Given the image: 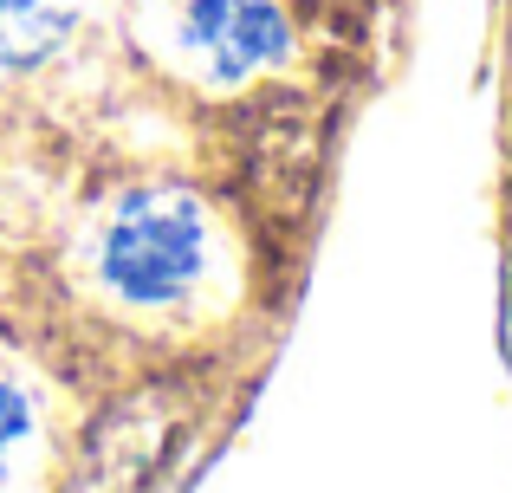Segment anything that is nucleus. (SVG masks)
<instances>
[{
	"mask_svg": "<svg viewBox=\"0 0 512 493\" xmlns=\"http://www.w3.org/2000/svg\"><path fill=\"white\" fill-rule=\"evenodd\" d=\"M208 266V215L182 189H143L111 215L98 273L130 305H175L195 292Z\"/></svg>",
	"mask_w": 512,
	"mask_h": 493,
	"instance_id": "obj_1",
	"label": "nucleus"
},
{
	"mask_svg": "<svg viewBox=\"0 0 512 493\" xmlns=\"http://www.w3.org/2000/svg\"><path fill=\"white\" fill-rule=\"evenodd\" d=\"M85 0H0V78L39 72L78 33Z\"/></svg>",
	"mask_w": 512,
	"mask_h": 493,
	"instance_id": "obj_3",
	"label": "nucleus"
},
{
	"mask_svg": "<svg viewBox=\"0 0 512 493\" xmlns=\"http://www.w3.org/2000/svg\"><path fill=\"white\" fill-rule=\"evenodd\" d=\"M182 46L214 78H253L286 59L292 20L279 0H188L182 7Z\"/></svg>",
	"mask_w": 512,
	"mask_h": 493,
	"instance_id": "obj_2",
	"label": "nucleus"
},
{
	"mask_svg": "<svg viewBox=\"0 0 512 493\" xmlns=\"http://www.w3.org/2000/svg\"><path fill=\"white\" fill-rule=\"evenodd\" d=\"M26 435H33V403H26V390L13 377H0V474H7L13 455H20Z\"/></svg>",
	"mask_w": 512,
	"mask_h": 493,
	"instance_id": "obj_4",
	"label": "nucleus"
}]
</instances>
